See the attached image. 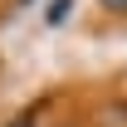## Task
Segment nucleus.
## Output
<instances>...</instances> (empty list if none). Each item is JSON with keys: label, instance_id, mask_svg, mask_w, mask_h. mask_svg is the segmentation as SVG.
<instances>
[{"label": "nucleus", "instance_id": "obj_1", "mask_svg": "<svg viewBox=\"0 0 127 127\" xmlns=\"http://www.w3.org/2000/svg\"><path fill=\"white\" fill-rule=\"evenodd\" d=\"M68 15H73V0H49V10H44V25H49V30H59V25H64Z\"/></svg>", "mask_w": 127, "mask_h": 127}, {"label": "nucleus", "instance_id": "obj_2", "mask_svg": "<svg viewBox=\"0 0 127 127\" xmlns=\"http://www.w3.org/2000/svg\"><path fill=\"white\" fill-rule=\"evenodd\" d=\"M98 5H103L108 15H127V0H98Z\"/></svg>", "mask_w": 127, "mask_h": 127}, {"label": "nucleus", "instance_id": "obj_3", "mask_svg": "<svg viewBox=\"0 0 127 127\" xmlns=\"http://www.w3.org/2000/svg\"><path fill=\"white\" fill-rule=\"evenodd\" d=\"M34 122H39V112L30 108V112H20V117H15V122H10V127H34Z\"/></svg>", "mask_w": 127, "mask_h": 127}, {"label": "nucleus", "instance_id": "obj_4", "mask_svg": "<svg viewBox=\"0 0 127 127\" xmlns=\"http://www.w3.org/2000/svg\"><path fill=\"white\" fill-rule=\"evenodd\" d=\"M15 5H34V0H15Z\"/></svg>", "mask_w": 127, "mask_h": 127}]
</instances>
